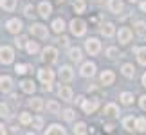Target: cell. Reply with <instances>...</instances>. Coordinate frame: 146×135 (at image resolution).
<instances>
[{
	"mask_svg": "<svg viewBox=\"0 0 146 135\" xmlns=\"http://www.w3.org/2000/svg\"><path fill=\"white\" fill-rule=\"evenodd\" d=\"M29 108H33V112H42L43 108H45L43 99L42 97H33V99H29Z\"/></svg>",
	"mask_w": 146,
	"mask_h": 135,
	"instance_id": "obj_22",
	"label": "cell"
},
{
	"mask_svg": "<svg viewBox=\"0 0 146 135\" xmlns=\"http://www.w3.org/2000/svg\"><path fill=\"white\" fill-rule=\"evenodd\" d=\"M42 61L47 65H54L58 61V49L56 47H45L42 50Z\"/></svg>",
	"mask_w": 146,
	"mask_h": 135,
	"instance_id": "obj_2",
	"label": "cell"
},
{
	"mask_svg": "<svg viewBox=\"0 0 146 135\" xmlns=\"http://www.w3.org/2000/svg\"><path fill=\"white\" fill-rule=\"evenodd\" d=\"M99 81H101L103 87H110V85H114V81H115V74L112 70H103L99 74Z\"/></svg>",
	"mask_w": 146,
	"mask_h": 135,
	"instance_id": "obj_14",
	"label": "cell"
},
{
	"mask_svg": "<svg viewBox=\"0 0 146 135\" xmlns=\"http://www.w3.org/2000/svg\"><path fill=\"white\" fill-rule=\"evenodd\" d=\"M141 11H143V13H146V0H143V2H141Z\"/></svg>",
	"mask_w": 146,
	"mask_h": 135,
	"instance_id": "obj_47",
	"label": "cell"
},
{
	"mask_svg": "<svg viewBox=\"0 0 146 135\" xmlns=\"http://www.w3.org/2000/svg\"><path fill=\"white\" fill-rule=\"evenodd\" d=\"M83 2H87V0H83Z\"/></svg>",
	"mask_w": 146,
	"mask_h": 135,
	"instance_id": "obj_52",
	"label": "cell"
},
{
	"mask_svg": "<svg viewBox=\"0 0 146 135\" xmlns=\"http://www.w3.org/2000/svg\"><path fill=\"white\" fill-rule=\"evenodd\" d=\"M114 128H115L114 124H105V130L106 132H114Z\"/></svg>",
	"mask_w": 146,
	"mask_h": 135,
	"instance_id": "obj_46",
	"label": "cell"
},
{
	"mask_svg": "<svg viewBox=\"0 0 146 135\" xmlns=\"http://www.w3.org/2000/svg\"><path fill=\"white\" fill-rule=\"evenodd\" d=\"M29 31L33 32V36L40 38V40H47L49 38V29H47V25H43V24H31Z\"/></svg>",
	"mask_w": 146,
	"mask_h": 135,
	"instance_id": "obj_3",
	"label": "cell"
},
{
	"mask_svg": "<svg viewBox=\"0 0 146 135\" xmlns=\"http://www.w3.org/2000/svg\"><path fill=\"white\" fill-rule=\"evenodd\" d=\"M141 81H143V87H146V72L143 74V79H141Z\"/></svg>",
	"mask_w": 146,
	"mask_h": 135,
	"instance_id": "obj_49",
	"label": "cell"
},
{
	"mask_svg": "<svg viewBox=\"0 0 146 135\" xmlns=\"http://www.w3.org/2000/svg\"><path fill=\"white\" fill-rule=\"evenodd\" d=\"M101 34L105 38H112L115 34V25L112 24V22H105V24H101Z\"/></svg>",
	"mask_w": 146,
	"mask_h": 135,
	"instance_id": "obj_18",
	"label": "cell"
},
{
	"mask_svg": "<svg viewBox=\"0 0 146 135\" xmlns=\"http://www.w3.org/2000/svg\"><path fill=\"white\" fill-rule=\"evenodd\" d=\"M0 117H4V119H9V117H11V110H9V106H7V105H4V103H0Z\"/></svg>",
	"mask_w": 146,
	"mask_h": 135,
	"instance_id": "obj_39",
	"label": "cell"
},
{
	"mask_svg": "<svg viewBox=\"0 0 146 135\" xmlns=\"http://www.w3.org/2000/svg\"><path fill=\"white\" fill-rule=\"evenodd\" d=\"M85 50L88 52V56H98L101 52V42L98 38H88L85 42Z\"/></svg>",
	"mask_w": 146,
	"mask_h": 135,
	"instance_id": "obj_5",
	"label": "cell"
},
{
	"mask_svg": "<svg viewBox=\"0 0 146 135\" xmlns=\"http://www.w3.org/2000/svg\"><path fill=\"white\" fill-rule=\"evenodd\" d=\"M130 2H132V4H133V2H139V0H130Z\"/></svg>",
	"mask_w": 146,
	"mask_h": 135,
	"instance_id": "obj_51",
	"label": "cell"
},
{
	"mask_svg": "<svg viewBox=\"0 0 146 135\" xmlns=\"http://www.w3.org/2000/svg\"><path fill=\"white\" fill-rule=\"evenodd\" d=\"M31 122H33V115L29 114V112H22V114H20V124L29 126Z\"/></svg>",
	"mask_w": 146,
	"mask_h": 135,
	"instance_id": "obj_34",
	"label": "cell"
},
{
	"mask_svg": "<svg viewBox=\"0 0 146 135\" xmlns=\"http://www.w3.org/2000/svg\"><path fill=\"white\" fill-rule=\"evenodd\" d=\"M72 9H74V13L78 15H83L87 9V4L83 2V0H74V5H72Z\"/></svg>",
	"mask_w": 146,
	"mask_h": 135,
	"instance_id": "obj_32",
	"label": "cell"
},
{
	"mask_svg": "<svg viewBox=\"0 0 146 135\" xmlns=\"http://www.w3.org/2000/svg\"><path fill=\"white\" fill-rule=\"evenodd\" d=\"M36 13H38V7H35V5H31V4H27L24 7V15L27 16V18H33Z\"/></svg>",
	"mask_w": 146,
	"mask_h": 135,
	"instance_id": "obj_36",
	"label": "cell"
},
{
	"mask_svg": "<svg viewBox=\"0 0 146 135\" xmlns=\"http://www.w3.org/2000/svg\"><path fill=\"white\" fill-rule=\"evenodd\" d=\"M123 9H125V4L123 0H108V11L114 15H121Z\"/></svg>",
	"mask_w": 146,
	"mask_h": 135,
	"instance_id": "obj_17",
	"label": "cell"
},
{
	"mask_svg": "<svg viewBox=\"0 0 146 135\" xmlns=\"http://www.w3.org/2000/svg\"><path fill=\"white\" fill-rule=\"evenodd\" d=\"M144 38H146V34H144Z\"/></svg>",
	"mask_w": 146,
	"mask_h": 135,
	"instance_id": "obj_53",
	"label": "cell"
},
{
	"mask_svg": "<svg viewBox=\"0 0 146 135\" xmlns=\"http://www.w3.org/2000/svg\"><path fill=\"white\" fill-rule=\"evenodd\" d=\"M139 106H141V108H143V110L146 112V94L139 97Z\"/></svg>",
	"mask_w": 146,
	"mask_h": 135,
	"instance_id": "obj_44",
	"label": "cell"
},
{
	"mask_svg": "<svg viewBox=\"0 0 146 135\" xmlns=\"http://www.w3.org/2000/svg\"><path fill=\"white\" fill-rule=\"evenodd\" d=\"M61 115H63V119L69 121V122H72V121L76 119V112L72 110V108H65L63 112H61Z\"/></svg>",
	"mask_w": 146,
	"mask_h": 135,
	"instance_id": "obj_35",
	"label": "cell"
},
{
	"mask_svg": "<svg viewBox=\"0 0 146 135\" xmlns=\"http://www.w3.org/2000/svg\"><path fill=\"white\" fill-rule=\"evenodd\" d=\"M133 54L137 56V61L141 65H146V47H133Z\"/></svg>",
	"mask_w": 146,
	"mask_h": 135,
	"instance_id": "obj_26",
	"label": "cell"
},
{
	"mask_svg": "<svg viewBox=\"0 0 146 135\" xmlns=\"http://www.w3.org/2000/svg\"><path fill=\"white\" fill-rule=\"evenodd\" d=\"M0 7L7 13H13L16 9V0H0Z\"/></svg>",
	"mask_w": 146,
	"mask_h": 135,
	"instance_id": "obj_28",
	"label": "cell"
},
{
	"mask_svg": "<svg viewBox=\"0 0 146 135\" xmlns=\"http://www.w3.org/2000/svg\"><path fill=\"white\" fill-rule=\"evenodd\" d=\"M27 70H29V67L24 65V63H16L15 65V72H16V74H20V76H24Z\"/></svg>",
	"mask_w": 146,
	"mask_h": 135,
	"instance_id": "obj_40",
	"label": "cell"
},
{
	"mask_svg": "<svg viewBox=\"0 0 146 135\" xmlns=\"http://www.w3.org/2000/svg\"><path fill=\"white\" fill-rule=\"evenodd\" d=\"M69 29L76 38H80V36H83L87 32V22L81 20V18H72L70 24H69Z\"/></svg>",
	"mask_w": 146,
	"mask_h": 135,
	"instance_id": "obj_1",
	"label": "cell"
},
{
	"mask_svg": "<svg viewBox=\"0 0 146 135\" xmlns=\"http://www.w3.org/2000/svg\"><path fill=\"white\" fill-rule=\"evenodd\" d=\"M45 108H47L49 114H52V115H61V106H60L58 101H47Z\"/></svg>",
	"mask_w": 146,
	"mask_h": 135,
	"instance_id": "obj_21",
	"label": "cell"
},
{
	"mask_svg": "<svg viewBox=\"0 0 146 135\" xmlns=\"http://www.w3.org/2000/svg\"><path fill=\"white\" fill-rule=\"evenodd\" d=\"M45 133L47 135H65V128L61 124H56V122H54V124H50L45 130Z\"/></svg>",
	"mask_w": 146,
	"mask_h": 135,
	"instance_id": "obj_25",
	"label": "cell"
},
{
	"mask_svg": "<svg viewBox=\"0 0 146 135\" xmlns=\"http://www.w3.org/2000/svg\"><path fill=\"white\" fill-rule=\"evenodd\" d=\"M96 70H98V67L94 61H85V63H81L80 67V74L83 77H92V76H96Z\"/></svg>",
	"mask_w": 146,
	"mask_h": 135,
	"instance_id": "obj_8",
	"label": "cell"
},
{
	"mask_svg": "<svg viewBox=\"0 0 146 135\" xmlns=\"http://www.w3.org/2000/svg\"><path fill=\"white\" fill-rule=\"evenodd\" d=\"M27 42H29V38H27L25 34H16V38H15V45L18 49H25L27 47Z\"/></svg>",
	"mask_w": 146,
	"mask_h": 135,
	"instance_id": "obj_31",
	"label": "cell"
},
{
	"mask_svg": "<svg viewBox=\"0 0 146 135\" xmlns=\"http://www.w3.org/2000/svg\"><path fill=\"white\" fill-rule=\"evenodd\" d=\"M132 38H133V31L130 27H119V31H117V42L121 45H128L132 42Z\"/></svg>",
	"mask_w": 146,
	"mask_h": 135,
	"instance_id": "obj_4",
	"label": "cell"
},
{
	"mask_svg": "<svg viewBox=\"0 0 146 135\" xmlns=\"http://www.w3.org/2000/svg\"><path fill=\"white\" fill-rule=\"evenodd\" d=\"M5 29H7L11 34H20L22 31V22L18 18H9L7 22H5Z\"/></svg>",
	"mask_w": 146,
	"mask_h": 135,
	"instance_id": "obj_12",
	"label": "cell"
},
{
	"mask_svg": "<svg viewBox=\"0 0 146 135\" xmlns=\"http://www.w3.org/2000/svg\"><path fill=\"white\" fill-rule=\"evenodd\" d=\"M4 133H5V126L0 122V135H4Z\"/></svg>",
	"mask_w": 146,
	"mask_h": 135,
	"instance_id": "obj_48",
	"label": "cell"
},
{
	"mask_svg": "<svg viewBox=\"0 0 146 135\" xmlns=\"http://www.w3.org/2000/svg\"><path fill=\"white\" fill-rule=\"evenodd\" d=\"M38 79H40L43 85H47V83H52V79H54V70H50L49 67L38 69Z\"/></svg>",
	"mask_w": 146,
	"mask_h": 135,
	"instance_id": "obj_9",
	"label": "cell"
},
{
	"mask_svg": "<svg viewBox=\"0 0 146 135\" xmlns=\"http://www.w3.org/2000/svg\"><path fill=\"white\" fill-rule=\"evenodd\" d=\"M137 132H146V117L137 119Z\"/></svg>",
	"mask_w": 146,
	"mask_h": 135,
	"instance_id": "obj_42",
	"label": "cell"
},
{
	"mask_svg": "<svg viewBox=\"0 0 146 135\" xmlns=\"http://www.w3.org/2000/svg\"><path fill=\"white\" fill-rule=\"evenodd\" d=\"M103 114H105V117H110V119H117V117H119V106H117L115 103H108V105H105Z\"/></svg>",
	"mask_w": 146,
	"mask_h": 135,
	"instance_id": "obj_15",
	"label": "cell"
},
{
	"mask_svg": "<svg viewBox=\"0 0 146 135\" xmlns=\"http://www.w3.org/2000/svg\"><path fill=\"white\" fill-rule=\"evenodd\" d=\"M69 58L72 61H76V63H80L81 58H83V56H81V49L80 47H70L69 49Z\"/></svg>",
	"mask_w": 146,
	"mask_h": 135,
	"instance_id": "obj_27",
	"label": "cell"
},
{
	"mask_svg": "<svg viewBox=\"0 0 146 135\" xmlns=\"http://www.w3.org/2000/svg\"><path fill=\"white\" fill-rule=\"evenodd\" d=\"M0 90L4 94H9L13 90V79L9 76H0Z\"/></svg>",
	"mask_w": 146,
	"mask_h": 135,
	"instance_id": "obj_19",
	"label": "cell"
},
{
	"mask_svg": "<svg viewBox=\"0 0 146 135\" xmlns=\"http://www.w3.org/2000/svg\"><path fill=\"white\" fill-rule=\"evenodd\" d=\"M85 99H87L85 95H78V97H76L74 101H76V105H80V106H81V105H83V101H85Z\"/></svg>",
	"mask_w": 146,
	"mask_h": 135,
	"instance_id": "obj_45",
	"label": "cell"
},
{
	"mask_svg": "<svg viewBox=\"0 0 146 135\" xmlns=\"http://www.w3.org/2000/svg\"><path fill=\"white\" fill-rule=\"evenodd\" d=\"M38 15L42 16V18H49L50 15H52V4L47 2V0H42L40 4H38Z\"/></svg>",
	"mask_w": 146,
	"mask_h": 135,
	"instance_id": "obj_11",
	"label": "cell"
},
{
	"mask_svg": "<svg viewBox=\"0 0 146 135\" xmlns=\"http://www.w3.org/2000/svg\"><path fill=\"white\" fill-rule=\"evenodd\" d=\"M121 74L125 77H128V79H133V76H135V67L132 63H125L121 67Z\"/></svg>",
	"mask_w": 146,
	"mask_h": 135,
	"instance_id": "obj_23",
	"label": "cell"
},
{
	"mask_svg": "<svg viewBox=\"0 0 146 135\" xmlns=\"http://www.w3.org/2000/svg\"><path fill=\"white\" fill-rule=\"evenodd\" d=\"M56 42H58V45H61V47H67V45H69V38L61 34V36H58V40H56Z\"/></svg>",
	"mask_w": 146,
	"mask_h": 135,
	"instance_id": "obj_43",
	"label": "cell"
},
{
	"mask_svg": "<svg viewBox=\"0 0 146 135\" xmlns=\"http://www.w3.org/2000/svg\"><path fill=\"white\" fill-rule=\"evenodd\" d=\"M119 99H121V103L125 106H132L133 105V94L132 92H123L119 95Z\"/></svg>",
	"mask_w": 146,
	"mask_h": 135,
	"instance_id": "obj_29",
	"label": "cell"
},
{
	"mask_svg": "<svg viewBox=\"0 0 146 135\" xmlns=\"http://www.w3.org/2000/svg\"><path fill=\"white\" fill-rule=\"evenodd\" d=\"M74 133H78V135H83V133H87L88 132V126H87V122H83V121H80V122H76L74 124V130H72Z\"/></svg>",
	"mask_w": 146,
	"mask_h": 135,
	"instance_id": "obj_33",
	"label": "cell"
},
{
	"mask_svg": "<svg viewBox=\"0 0 146 135\" xmlns=\"http://www.w3.org/2000/svg\"><path fill=\"white\" fill-rule=\"evenodd\" d=\"M123 128H125L126 132H135L137 130V119L133 115H126L125 119H123Z\"/></svg>",
	"mask_w": 146,
	"mask_h": 135,
	"instance_id": "obj_16",
	"label": "cell"
},
{
	"mask_svg": "<svg viewBox=\"0 0 146 135\" xmlns=\"http://www.w3.org/2000/svg\"><path fill=\"white\" fill-rule=\"evenodd\" d=\"M99 108V99L98 97H90V99H85L81 105V110L85 112L87 115H92L94 112H96Z\"/></svg>",
	"mask_w": 146,
	"mask_h": 135,
	"instance_id": "obj_6",
	"label": "cell"
},
{
	"mask_svg": "<svg viewBox=\"0 0 146 135\" xmlns=\"http://www.w3.org/2000/svg\"><path fill=\"white\" fill-rule=\"evenodd\" d=\"M50 29H52L56 34H61V32L65 31V22H63V18H56V20H52V24H50Z\"/></svg>",
	"mask_w": 146,
	"mask_h": 135,
	"instance_id": "obj_24",
	"label": "cell"
},
{
	"mask_svg": "<svg viewBox=\"0 0 146 135\" xmlns=\"http://www.w3.org/2000/svg\"><path fill=\"white\" fill-rule=\"evenodd\" d=\"M20 88H22V92H25V94H35L36 85H35L33 79H22L20 81Z\"/></svg>",
	"mask_w": 146,
	"mask_h": 135,
	"instance_id": "obj_20",
	"label": "cell"
},
{
	"mask_svg": "<svg viewBox=\"0 0 146 135\" xmlns=\"http://www.w3.org/2000/svg\"><path fill=\"white\" fill-rule=\"evenodd\" d=\"M60 79L63 83H70L72 79H74V70H72L70 65H63L60 69Z\"/></svg>",
	"mask_w": 146,
	"mask_h": 135,
	"instance_id": "obj_13",
	"label": "cell"
},
{
	"mask_svg": "<svg viewBox=\"0 0 146 135\" xmlns=\"http://www.w3.org/2000/svg\"><path fill=\"white\" fill-rule=\"evenodd\" d=\"M92 2H96V4H101V2H105V0H92Z\"/></svg>",
	"mask_w": 146,
	"mask_h": 135,
	"instance_id": "obj_50",
	"label": "cell"
},
{
	"mask_svg": "<svg viewBox=\"0 0 146 135\" xmlns=\"http://www.w3.org/2000/svg\"><path fill=\"white\" fill-rule=\"evenodd\" d=\"M13 60H15V50L13 49L7 47V45L0 47V63L9 65V63H13Z\"/></svg>",
	"mask_w": 146,
	"mask_h": 135,
	"instance_id": "obj_7",
	"label": "cell"
},
{
	"mask_svg": "<svg viewBox=\"0 0 146 135\" xmlns=\"http://www.w3.org/2000/svg\"><path fill=\"white\" fill-rule=\"evenodd\" d=\"M135 32H139V34H146V24L144 22H135Z\"/></svg>",
	"mask_w": 146,
	"mask_h": 135,
	"instance_id": "obj_41",
	"label": "cell"
},
{
	"mask_svg": "<svg viewBox=\"0 0 146 135\" xmlns=\"http://www.w3.org/2000/svg\"><path fill=\"white\" fill-rule=\"evenodd\" d=\"M25 50H27L29 54H36L38 50H40V45H38V42H27Z\"/></svg>",
	"mask_w": 146,
	"mask_h": 135,
	"instance_id": "obj_38",
	"label": "cell"
},
{
	"mask_svg": "<svg viewBox=\"0 0 146 135\" xmlns=\"http://www.w3.org/2000/svg\"><path fill=\"white\" fill-rule=\"evenodd\" d=\"M31 126L35 128V130H42V128H43V117H42V115H36V117H33V122H31Z\"/></svg>",
	"mask_w": 146,
	"mask_h": 135,
	"instance_id": "obj_37",
	"label": "cell"
},
{
	"mask_svg": "<svg viewBox=\"0 0 146 135\" xmlns=\"http://www.w3.org/2000/svg\"><path fill=\"white\" fill-rule=\"evenodd\" d=\"M58 97H60L61 101H65V103H70V101H74V92H72L70 87L61 85V87L58 88Z\"/></svg>",
	"mask_w": 146,
	"mask_h": 135,
	"instance_id": "obj_10",
	"label": "cell"
},
{
	"mask_svg": "<svg viewBox=\"0 0 146 135\" xmlns=\"http://www.w3.org/2000/svg\"><path fill=\"white\" fill-rule=\"evenodd\" d=\"M105 56H106V60L114 61V60L119 58V49H117V47H108L105 50Z\"/></svg>",
	"mask_w": 146,
	"mask_h": 135,
	"instance_id": "obj_30",
	"label": "cell"
}]
</instances>
